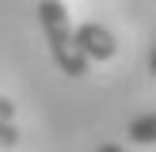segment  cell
Returning <instances> with one entry per match:
<instances>
[{
	"instance_id": "cell-1",
	"label": "cell",
	"mask_w": 156,
	"mask_h": 152,
	"mask_svg": "<svg viewBox=\"0 0 156 152\" xmlns=\"http://www.w3.org/2000/svg\"><path fill=\"white\" fill-rule=\"evenodd\" d=\"M38 23H42V34L50 42V57L53 65L61 68L65 76H84L91 61L80 53L76 46V34H73V23H69V12H65V0H38Z\"/></svg>"
},
{
	"instance_id": "cell-2",
	"label": "cell",
	"mask_w": 156,
	"mask_h": 152,
	"mask_svg": "<svg viewBox=\"0 0 156 152\" xmlns=\"http://www.w3.org/2000/svg\"><path fill=\"white\" fill-rule=\"evenodd\" d=\"M76 34V46H80V53L88 61H111L114 53H118V38L111 34V30L103 27V23H80V27H73Z\"/></svg>"
},
{
	"instance_id": "cell-3",
	"label": "cell",
	"mask_w": 156,
	"mask_h": 152,
	"mask_svg": "<svg viewBox=\"0 0 156 152\" xmlns=\"http://www.w3.org/2000/svg\"><path fill=\"white\" fill-rule=\"evenodd\" d=\"M126 137H129L133 144H156V114H141V118H133L129 129H126Z\"/></svg>"
},
{
	"instance_id": "cell-4",
	"label": "cell",
	"mask_w": 156,
	"mask_h": 152,
	"mask_svg": "<svg viewBox=\"0 0 156 152\" xmlns=\"http://www.w3.org/2000/svg\"><path fill=\"white\" fill-rule=\"evenodd\" d=\"M15 144H19V129H15L12 122H0V152L15 148Z\"/></svg>"
},
{
	"instance_id": "cell-5",
	"label": "cell",
	"mask_w": 156,
	"mask_h": 152,
	"mask_svg": "<svg viewBox=\"0 0 156 152\" xmlns=\"http://www.w3.org/2000/svg\"><path fill=\"white\" fill-rule=\"evenodd\" d=\"M15 118V103L12 99H0V122H12Z\"/></svg>"
},
{
	"instance_id": "cell-6",
	"label": "cell",
	"mask_w": 156,
	"mask_h": 152,
	"mask_svg": "<svg viewBox=\"0 0 156 152\" xmlns=\"http://www.w3.org/2000/svg\"><path fill=\"white\" fill-rule=\"evenodd\" d=\"M149 72L156 76V46H152V57H149Z\"/></svg>"
},
{
	"instance_id": "cell-7",
	"label": "cell",
	"mask_w": 156,
	"mask_h": 152,
	"mask_svg": "<svg viewBox=\"0 0 156 152\" xmlns=\"http://www.w3.org/2000/svg\"><path fill=\"white\" fill-rule=\"evenodd\" d=\"M99 152H122V144H103Z\"/></svg>"
},
{
	"instance_id": "cell-8",
	"label": "cell",
	"mask_w": 156,
	"mask_h": 152,
	"mask_svg": "<svg viewBox=\"0 0 156 152\" xmlns=\"http://www.w3.org/2000/svg\"><path fill=\"white\" fill-rule=\"evenodd\" d=\"M34 4H38V0H34Z\"/></svg>"
}]
</instances>
